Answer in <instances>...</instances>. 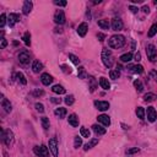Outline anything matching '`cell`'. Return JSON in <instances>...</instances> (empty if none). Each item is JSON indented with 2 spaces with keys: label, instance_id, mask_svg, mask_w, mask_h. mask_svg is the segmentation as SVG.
<instances>
[{
  "label": "cell",
  "instance_id": "cell-52",
  "mask_svg": "<svg viewBox=\"0 0 157 157\" xmlns=\"http://www.w3.org/2000/svg\"><path fill=\"white\" fill-rule=\"evenodd\" d=\"M142 11H144L145 14H149V12H150V9H149V6H144V7H142Z\"/></svg>",
  "mask_w": 157,
  "mask_h": 157
},
{
  "label": "cell",
  "instance_id": "cell-1",
  "mask_svg": "<svg viewBox=\"0 0 157 157\" xmlns=\"http://www.w3.org/2000/svg\"><path fill=\"white\" fill-rule=\"evenodd\" d=\"M124 44H125V38H124V36H122V35H114L110 37L108 41V45L114 49L122 48Z\"/></svg>",
  "mask_w": 157,
  "mask_h": 157
},
{
  "label": "cell",
  "instance_id": "cell-45",
  "mask_svg": "<svg viewBox=\"0 0 157 157\" xmlns=\"http://www.w3.org/2000/svg\"><path fill=\"white\" fill-rule=\"evenodd\" d=\"M54 4H55V5H58V6H66L68 5L66 1H58V0H55Z\"/></svg>",
  "mask_w": 157,
  "mask_h": 157
},
{
  "label": "cell",
  "instance_id": "cell-50",
  "mask_svg": "<svg viewBox=\"0 0 157 157\" xmlns=\"http://www.w3.org/2000/svg\"><path fill=\"white\" fill-rule=\"evenodd\" d=\"M135 60H136V62H140V60H141V54H140L139 52L135 54Z\"/></svg>",
  "mask_w": 157,
  "mask_h": 157
},
{
  "label": "cell",
  "instance_id": "cell-15",
  "mask_svg": "<svg viewBox=\"0 0 157 157\" xmlns=\"http://www.w3.org/2000/svg\"><path fill=\"white\" fill-rule=\"evenodd\" d=\"M32 7H33L32 1L26 0V1L24 3V7H22V12H24V15H28V14L31 12V10H32Z\"/></svg>",
  "mask_w": 157,
  "mask_h": 157
},
{
  "label": "cell",
  "instance_id": "cell-12",
  "mask_svg": "<svg viewBox=\"0 0 157 157\" xmlns=\"http://www.w3.org/2000/svg\"><path fill=\"white\" fill-rule=\"evenodd\" d=\"M20 20H21V17L17 14H10L9 15V25H10V27H14V25L16 22H20Z\"/></svg>",
  "mask_w": 157,
  "mask_h": 157
},
{
  "label": "cell",
  "instance_id": "cell-27",
  "mask_svg": "<svg viewBox=\"0 0 157 157\" xmlns=\"http://www.w3.org/2000/svg\"><path fill=\"white\" fill-rule=\"evenodd\" d=\"M77 74H78V78H86V77H87L86 69H85L84 66H80V68H78Z\"/></svg>",
  "mask_w": 157,
  "mask_h": 157
},
{
  "label": "cell",
  "instance_id": "cell-11",
  "mask_svg": "<svg viewBox=\"0 0 157 157\" xmlns=\"http://www.w3.org/2000/svg\"><path fill=\"white\" fill-rule=\"evenodd\" d=\"M18 60H20V63H22V64H28L31 60V57L27 52H22V53L18 54Z\"/></svg>",
  "mask_w": 157,
  "mask_h": 157
},
{
  "label": "cell",
  "instance_id": "cell-42",
  "mask_svg": "<svg viewBox=\"0 0 157 157\" xmlns=\"http://www.w3.org/2000/svg\"><path fill=\"white\" fill-rule=\"evenodd\" d=\"M62 68V70L65 72V74H70L71 72V68L70 66H68V65H65V64H63V65L60 66Z\"/></svg>",
  "mask_w": 157,
  "mask_h": 157
},
{
  "label": "cell",
  "instance_id": "cell-10",
  "mask_svg": "<svg viewBox=\"0 0 157 157\" xmlns=\"http://www.w3.org/2000/svg\"><path fill=\"white\" fill-rule=\"evenodd\" d=\"M112 28H113V31H120L123 28V21L120 20V18H113Z\"/></svg>",
  "mask_w": 157,
  "mask_h": 157
},
{
  "label": "cell",
  "instance_id": "cell-17",
  "mask_svg": "<svg viewBox=\"0 0 157 157\" xmlns=\"http://www.w3.org/2000/svg\"><path fill=\"white\" fill-rule=\"evenodd\" d=\"M98 122L99 123H102L104 127H108V125H110V119H109V117L108 115H106V114H101V115H98Z\"/></svg>",
  "mask_w": 157,
  "mask_h": 157
},
{
  "label": "cell",
  "instance_id": "cell-53",
  "mask_svg": "<svg viewBox=\"0 0 157 157\" xmlns=\"http://www.w3.org/2000/svg\"><path fill=\"white\" fill-rule=\"evenodd\" d=\"M43 93H44L43 91H36V92H35V95H36V96H42Z\"/></svg>",
  "mask_w": 157,
  "mask_h": 157
},
{
  "label": "cell",
  "instance_id": "cell-36",
  "mask_svg": "<svg viewBox=\"0 0 157 157\" xmlns=\"http://www.w3.org/2000/svg\"><path fill=\"white\" fill-rule=\"evenodd\" d=\"M156 32H157V24H154L151 26V28H150V31H149V33H147V36L150 37H154L155 35H156Z\"/></svg>",
  "mask_w": 157,
  "mask_h": 157
},
{
  "label": "cell",
  "instance_id": "cell-54",
  "mask_svg": "<svg viewBox=\"0 0 157 157\" xmlns=\"http://www.w3.org/2000/svg\"><path fill=\"white\" fill-rule=\"evenodd\" d=\"M131 1H133V3H141L142 0H131Z\"/></svg>",
  "mask_w": 157,
  "mask_h": 157
},
{
  "label": "cell",
  "instance_id": "cell-33",
  "mask_svg": "<svg viewBox=\"0 0 157 157\" xmlns=\"http://www.w3.org/2000/svg\"><path fill=\"white\" fill-rule=\"evenodd\" d=\"M134 86H135V89L137 90V92H141L144 90V85H142V82L140 80H135L134 81Z\"/></svg>",
  "mask_w": 157,
  "mask_h": 157
},
{
  "label": "cell",
  "instance_id": "cell-43",
  "mask_svg": "<svg viewBox=\"0 0 157 157\" xmlns=\"http://www.w3.org/2000/svg\"><path fill=\"white\" fill-rule=\"evenodd\" d=\"M5 22H6V15L5 14H3V15L0 16V27L5 26Z\"/></svg>",
  "mask_w": 157,
  "mask_h": 157
},
{
  "label": "cell",
  "instance_id": "cell-14",
  "mask_svg": "<svg viewBox=\"0 0 157 157\" xmlns=\"http://www.w3.org/2000/svg\"><path fill=\"white\" fill-rule=\"evenodd\" d=\"M87 30H89V26H87V24H86V22H82V24L77 27V33H78V36L85 37L86 33H87Z\"/></svg>",
  "mask_w": 157,
  "mask_h": 157
},
{
  "label": "cell",
  "instance_id": "cell-6",
  "mask_svg": "<svg viewBox=\"0 0 157 157\" xmlns=\"http://www.w3.org/2000/svg\"><path fill=\"white\" fill-rule=\"evenodd\" d=\"M65 14H64L63 10H58L57 12H55V15H54V21H55V24H58V25H64L65 24Z\"/></svg>",
  "mask_w": 157,
  "mask_h": 157
},
{
  "label": "cell",
  "instance_id": "cell-46",
  "mask_svg": "<svg viewBox=\"0 0 157 157\" xmlns=\"http://www.w3.org/2000/svg\"><path fill=\"white\" fill-rule=\"evenodd\" d=\"M140 151V149H137V147H135V149H130L128 150V155H131V154H137V152Z\"/></svg>",
  "mask_w": 157,
  "mask_h": 157
},
{
  "label": "cell",
  "instance_id": "cell-41",
  "mask_svg": "<svg viewBox=\"0 0 157 157\" xmlns=\"http://www.w3.org/2000/svg\"><path fill=\"white\" fill-rule=\"evenodd\" d=\"M74 96L72 95H70V96H66V98H65V103L68 104V106H71L72 103H74Z\"/></svg>",
  "mask_w": 157,
  "mask_h": 157
},
{
  "label": "cell",
  "instance_id": "cell-25",
  "mask_svg": "<svg viewBox=\"0 0 157 157\" xmlns=\"http://www.w3.org/2000/svg\"><path fill=\"white\" fill-rule=\"evenodd\" d=\"M52 91L54 92V93H58V95H63V93H65V89H64L63 86H60V85H55V86H53Z\"/></svg>",
  "mask_w": 157,
  "mask_h": 157
},
{
  "label": "cell",
  "instance_id": "cell-49",
  "mask_svg": "<svg viewBox=\"0 0 157 157\" xmlns=\"http://www.w3.org/2000/svg\"><path fill=\"white\" fill-rule=\"evenodd\" d=\"M97 37H98V39L101 41V42H102V41H104V38H106V36H104L103 33H98V35H97Z\"/></svg>",
  "mask_w": 157,
  "mask_h": 157
},
{
  "label": "cell",
  "instance_id": "cell-37",
  "mask_svg": "<svg viewBox=\"0 0 157 157\" xmlns=\"http://www.w3.org/2000/svg\"><path fill=\"white\" fill-rule=\"evenodd\" d=\"M155 98H156V96L154 93H146L144 96V101H145V102H152V101H155Z\"/></svg>",
  "mask_w": 157,
  "mask_h": 157
},
{
  "label": "cell",
  "instance_id": "cell-47",
  "mask_svg": "<svg viewBox=\"0 0 157 157\" xmlns=\"http://www.w3.org/2000/svg\"><path fill=\"white\" fill-rule=\"evenodd\" d=\"M129 10H130L133 14H137V11H139V9L135 7V6H133V5H130V6H129Z\"/></svg>",
  "mask_w": 157,
  "mask_h": 157
},
{
  "label": "cell",
  "instance_id": "cell-21",
  "mask_svg": "<svg viewBox=\"0 0 157 157\" xmlns=\"http://www.w3.org/2000/svg\"><path fill=\"white\" fill-rule=\"evenodd\" d=\"M129 70L134 74H142L144 72V68L141 65H130L129 66Z\"/></svg>",
  "mask_w": 157,
  "mask_h": 157
},
{
  "label": "cell",
  "instance_id": "cell-31",
  "mask_svg": "<svg viewBox=\"0 0 157 157\" xmlns=\"http://www.w3.org/2000/svg\"><path fill=\"white\" fill-rule=\"evenodd\" d=\"M41 123H42V127H43L44 130H48L49 129V119L47 117H43L41 119Z\"/></svg>",
  "mask_w": 157,
  "mask_h": 157
},
{
  "label": "cell",
  "instance_id": "cell-40",
  "mask_svg": "<svg viewBox=\"0 0 157 157\" xmlns=\"http://www.w3.org/2000/svg\"><path fill=\"white\" fill-rule=\"evenodd\" d=\"M69 58H70V60L75 64V65H78V63H80V59H78L76 55H74V54H69Z\"/></svg>",
  "mask_w": 157,
  "mask_h": 157
},
{
  "label": "cell",
  "instance_id": "cell-51",
  "mask_svg": "<svg viewBox=\"0 0 157 157\" xmlns=\"http://www.w3.org/2000/svg\"><path fill=\"white\" fill-rule=\"evenodd\" d=\"M6 45H7V42H6V39H5V38H3V39H1V48H5Z\"/></svg>",
  "mask_w": 157,
  "mask_h": 157
},
{
  "label": "cell",
  "instance_id": "cell-28",
  "mask_svg": "<svg viewBox=\"0 0 157 157\" xmlns=\"http://www.w3.org/2000/svg\"><path fill=\"white\" fill-rule=\"evenodd\" d=\"M133 59V54L131 53H127V54H123L120 57V60L123 63H129Z\"/></svg>",
  "mask_w": 157,
  "mask_h": 157
},
{
  "label": "cell",
  "instance_id": "cell-18",
  "mask_svg": "<svg viewBox=\"0 0 157 157\" xmlns=\"http://www.w3.org/2000/svg\"><path fill=\"white\" fill-rule=\"evenodd\" d=\"M1 107L5 109V112H7V113H10L11 112V103L9 102V101L6 99V98H4L3 97V99H1Z\"/></svg>",
  "mask_w": 157,
  "mask_h": 157
},
{
  "label": "cell",
  "instance_id": "cell-48",
  "mask_svg": "<svg viewBox=\"0 0 157 157\" xmlns=\"http://www.w3.org/2000/svg\"><path fill=\"white\" fill-rule=\"evenodd\" d=\"M50 101H52L53 103H55V104H58V103H60V102H62V99H60V98H55V97H53V98H50Z\"/></svg>",
  "mask_w": 157,
  "mask_h": 157
},
{
  "label": "cell",
  "instance_id": "cell-13",
  "mask_svg": "<svg viewBox=\"0 0 157 157\" xmlns=\"http://www.w3.org/2000/svg\"><path fill=\"white\" fill-rule=\"evenodd\" d=\"M41 81H42V84L44 86H49L53 82V77L50 76L49 74H42V76H41Z\"/></svg>",
  "mask_w": 157,
  "mask_h": 157
},
{
  "label": "cell",
  "instance_id": "cell-29",
  "mask_svg": "<svg viewBox=\"0 0 157 157\" xmlns=\"http://www.w3.org/2000/svg\"><path fill=\"white\" fill-rule=\"evenodd\" d=\"M98 26L101 27V28H103V30H108L109 28V22H108V20H99L98 21Z\"/></svg>",
  "mask_w": 157,
  "mask_h": 157
},
{
  "label": "cell",
  "instance_id": "cell-34",
  "mask_svg": "<svg viewBox=\"0 0 157 157\" xmlns=\"http://www.w3.org/2000/svg\"><path fill=\"white\" fill-rule=\"evenodd\" d=\"M22 39H24V42H25L26 45H30L31 44V35H30V32H25Z\"/></svg>",
  "mask_w": 157,
  "mask_h": 157
},
{
  "label": "cell",
  "instance_id": "cell-38",
  "mask_svg": "<svg viewBox=\"0 0 157 157\" xmlns=\"http://www.w3.org/2000/svg\"><path fill=\"white\" fill-rule=\"evenodd\" d=\"M109 76H110V78H113V80H117V78H119V76H120V72L118 70H110Z\"/></svg>",
  "mask_w": 157,
  "mask_h": 157
},
{
  "label": "cell",
  "instance_id": "cell-35",
  "mask_svg": "<svg viewBox=\"0 0 157 157\" xmlns=\"http://www.w3.org/2000/svg\"><path fill=\"white\" fill-rule=\"evenodd\" d=\"M136 115H137V118L144 119V118H145V109L142 108V107L136 108Z\"/></svg>",
  "mask_w": 157,
  "mask_h": 157
},
{
  "label": "cell",
  "instance_id": "cell-2",
  "mask_svg": "<svg viewBox=\"0 0 157 157\" xmlns=\"http://www.w3.org/2000/svg\"><path fill=\"white\" fill-rule=\"evenodd\" d=\"M102 62L103 64L107 68H112L113 64H114V59H113V55H112V52L108 50L107 48H104L102 50Z\"/></svg>",
  "mask_w": 157,
  "mask_h": 157
},
{
  "label": "cell",
  "instance_id": "cell-30",
  "mask_svg": "<svg viewBox=\"0 0 157 157\" xmlns=\"http://www.w3.org/2000/svg\"><path fill=\"white\" fill-rule=\"evenodd\" d=\"M16 77H17V80L20 81L22 85H26L27 84V80H26V77H25V75L22 72H17L16 74Z\"/></svg>",
  "mask_w": 157,
  "mask_h": 157
},
{
  "label": "cell",
  "instance_id": "cell-20",
  "mask_svg": "<svg viewBox=\"0 0 157 157\" xmlns=\"http://www.w3.org/2000/svg\"><path fill=\"white\" fill-rule=\"evenodd\" d=\"M43 69V64L38 62V60H35L33 64H32V70H33V72H39L41 70Z\"/></svg>",
  "mask_w": 157,
  "mask_h": 157
},
{
  "label": "cell",
  "instance_id": "cell-23",
  "mask_svg": "<svg viewBox=\"0 0 157 157\" xmlns=\"http://www.w3.org/2000/svg\"><path fill=\"white\" fill-rule=\"evenodd\" d=\"M99 85L102 87L103 90H109L110 89V84L108 82V80L106 77H101L99 78Z\"/></svg>",
  "mask_w": 157,
  "mask_h": 157
},
{
  "label": "cell",
  "instance_id": "cell-24",
  "mask_svg": "<svg viewBox=\"0 0 157 157\" xmlns=\"http://www.w3.org/2000/svg\"><path fill=\"white\" fill-rule=\"evenodd\" d=\"M97 144H98V139H91L87 144L85 145V147H84V150L85 151H87V150H90V149H92L93 146H96Z\"/></svg>",
  "mask_w": 157,
  "mask_h": 157
},
{
  "label": "cell",
  "instance_id": "cell-32",
  "mask_svg": "<svg viewBox=\"0 0 157 157\" xmlns=\"http://www.w3.org/2000/svg\"><path fill=\"white\" fill-rule=\"evenodd\" d=\"M80 134H81L82 137H87V139H89V137L91 136L90 130H89V129H86V128H81V129H80Z\"/></svg>",
  "mask_w": 157,
  "mask_h": 157
},
{
  "label": "cell",
  "instance_id": "cell-22",
  "mask_svg": "<svg viewBox=\"0 0 157 157\" xmlns=\"http://www.w3.org/2000/svg\"><path fill=\"white\" fill-rule=\"evenodd\" d=\"M89 82H90V91L91 92H95L96 89H97V86H98V84H97V81H96V78L93 76H90L89 77Z\"/></svg>",
  "mask_w": 157,
  "mask_h": 157
},
{
  "label": "cell",
  "instance_id": "cell-44",
  "mask_svg": "<svg viewBox=\"0 0 157 157\" xmlns=\"http://www.w3.org/2000/svg\"><path fill=\"white\" fill-rule=\"evenodd\" d=\"M35 107H36V109L38 110L39 113H43V112H44V107H43V104H42V103H36Z\"/></svg>",
  "mask_w": 157,
  "mask_h": 157
},
{
  "label": "cell",
  "instance_id": "cell-19",
  "mask_svg": "<svg viewBox=\"0 0 157 157\" xmlns=\"http://www.w3.org/2000/svg\"><path fill=\"white\" fill-rule=\"evenodd\" d=\"M92 130H93L97 135H103V134H106V128L101 127V125H97V124L92 125Z\"/></svg>",
  "mask_w": 157,
  "mask_h": 157
},
{
  "label": "cell",
  "instance_id": "cell-9",
  "mask_svg": "<svg viewBox=\"0 0 157 157\" xmlns=\"http://www.w3.org/2000/svg\"><path fill=\"white\" fill-rule=\"evenodd\" d=\"M95 106L97 107V109L102 110V112H104V110L109 109V103L106 102V101H96V102H95Z\"/></svg>",
  "mask_w": 157,
  "mask_h": 157
},
{
  "label": "cell",
  "instance_id": "cell-8",
  "mask_svg": "<svg viewBox=\"0 0 157 157\" xmlns=\"http://www.w3.org/2000/svg\"><path fill=\"white\" fill-rule=\"evenodd\" d=\"M146 113H147V119H149V122H155L156 120V118H157V113H156V110L154 107H147V110H146Z\"/></svg>",
  "mask_w": 157,
  "mask_h": 157
},
{
  "label": "cell",
  "instance_id": "cell-4",
  "mask_svg": "<svg viewBox=\"0 0 157 157\" xmlns=\"http://www.w3.org/2000/svg\"><path fill=\"white\" fill-rule=\"evenodd\" d=\"M146 53H147V58L150 59V62H155L156 57H157V49L154 44H149L146 47Z\"/></svg>",
  "mask_w": 157,
  "mask_h": 157
},
{
  "label": "cell",
  "instance_id": "cell-7",
  "mask_svg": "<svg viewBox=\"0 0 157 157\" xmlns=\"http://www.w3.org/2000/svg\"><path fill=\"white\" fill-rule=\"evenodd\" d=\"M49 150L54 157H58V142L57 139H54V137L49 140Z\"/></svg>",
  "mask_w": 157,
  "mask_h": 157
},
{
  "label": "cell",
  "instance_id": "cell-5",
  "mask_svg": "<svg viewBox=\"0 0 157 157\" xmlns=\"http://www.w3.org/2000/svg\"><path fill=\"white\" fill-rule=\"evenodd\" d=\"M35 154L37 156H39V157H47L48 154H49V151H48V147H45L44 145H41V146H36L35 149Z\"/></svg>",
  "mask_w": 157,
  "mask_h": 157
},
{
  "label": "cell",
  "instance_id": "cell-39",
  "mask_svg": "<svg viewBox=\"0 0 157 157\" xmlns=\"http://www.w3.org/2000/svg\"><path fill=\"white\" fill-rule=\"evenodd\" d=\"M81 145H82V137L76 136L75 137V141H74V146H75V149H78Z\"/></svg>",
  "mask_w": 157,
  "mask_h": 157
},
{
  "label": "cell",
  "instance_id": "cell-3",
  "mask_svg": "<svg viewBox=\"0 0 157 157\" xmlns=\"http://www.w3.org/2000/svg\"><path fill=\"white\" fill-rule=\"evenodd\" d=\"M1 140L6 146H12L14 144V134L11 130H4L1 129Z\"/></svg>",
  "mask_w": 157,
  "mask_h": 157
},
{
  "label": "cell",
  "instance_id": "cell-26",
  "mask_svg": "<svg viewBox=\"0 0 157 157\" xmlns=\"http://www.w3.org/2000/svg\"><path fill=\"white\" fill-rule=\"evenodd\" d=\"M66 113L68 112H66L65 108H57V109H55V114H57L59 118H65Z\"/></svg>",
  "mask_w": 157,
  "mask_h": 157
},
{
  "label": "cell",
  "instance_id": "cell-16",
  "mask_svg": "<svg viewBox=\"0 0 157 157\" xmlns=\"http://www.w3.org/2000/svg\"><path fill=\"white\" fill-rule=\"evenodd\" d=\"M69 120V124H70L71 127H78V123H80V120H78V117L76 114H70L68 118Z\"/></svg>",
  "mask_w": 157,
  "mask_h": 157
}]
</instances>
